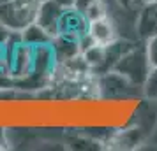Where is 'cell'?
<instances>
[{
  "mask_svg": "<svg viewBox=\"0 0 157 151\" xmlns=\"http://www.w3.org/2000/svg\"><path fill=\"white\" fill-rule=\"evenodd\" d=\"M43 0H7L0 4V27L7 32H21L36 21L39 4Z\"/></svg>",
  "mask_w": 157,
  "mask_h": 151,
  "instance_id": "1",
  "label": "cell"
},
{
  "mask_svg": "<svg viewBox=\"0 0 157 151\" xmlns=\"http://www.w3.org/2000/svg\"><path fill=\"white\" fill-rule=\"evenodd\" d=\"M150 62L148 56H147V51H145V46L143 48H136L132 46L129 51H125L118 62L113 65L111 70L122 74L129 83H132L134 86H143V83L147 79L150 72Z\"/></svg>",
  "mask_w": 157,
  "mask_h": 151,
  "instance_id": "2",
  "label": "cell"
},
{
  "mask_svg": "<svg viewBox=\"0 0 157 151\" xmlns=\"http://www.w3.org/2000/svg\"><path fill=\"white\" fill-rule=\"evenodd\" d=\"M65 5L58 0H43L39 4L36 14V23H39L51 37L58 35V28H60V20L64 14Z\"/></svg>",
  "mask_w": 157,
  "mask_h": 151,
  "instance_id": "3",
  "label": "cell"
},
{
  "mask_svg": "<svg viewBox=\"0 0 157 151\" xmlns=\"http://www.w3.org/2000/svg\"><path fill=\"white\" fill-rule=\"evenodd\" d=\"M86 32H88V20H86V16L81 11H78L74 5H65L62 20H60L58 34L74 37V39L79 41L83 35H86Z\"/></svg>",
  "mask_w": 157,
  "mask_h": 151,
  "instance_id": "4",
  "label": "cell"
},
{
  "mask_svg": "<svg viewBox=\"0 0 157 151\" xmlns=\"http://www.w3.org/2000/svg\"><path fill=\"white\" fill-rule=\"evenodd\" d=\"M86 35L92 39L94 44H99V46H108L113 41H117V28H115L113 21L109 20V16H102L97 20L88 21V32Z\"/></svg>",
  "mask_w": 157,
  "mask_h": 151,
  "instance_id": "5",
  "label": "cell"
},
{
  "mask_svg": "<svg viewBox=\"0 0 157 151\" xmlns=\"http://www.w3.org/2000/svg\"><path fill=\"white\" fill-rule=\"evenodd\" d=\"M136 32L141 39H148L157 34V2L141 4L136 18Z\"/></svg>",
  "mask_w": 157,
  "mask_h": 151,
  "instance_id": "6",
  "label": "cell"
},
{
  "mask_svg": "<svg viewBox=\"0 0 157 151\" xmlns=\"http://www.w3.org/2000/svg\"><path fill=\"white\" fill-rule=\"evenodd\" d=\"M20 37L25 44L29 46H39V44H48L53 41V37L46 32V30L39 25V23L32 21L30 25H27L25 28L20 32Z\"/></svg>",
  "mask_w": 157,
  "mask_h": 151,
  "instance_id": "7",
  "label": "cell"
},
{
  "mask_svg": "<svg viewBox=\"0 0 157 151\" xmlns=\"http://www.w3.org/2000/svg\"><path fill=\"white\" fill-rule=\"evenodd\" d=\"M71 5H74L78 11H81L86 16L88 21L97 20V18H102V16L108 14L102 0H72Z\"/></svg>",
  "mask_w": 157,
  "mask_h": 151,
  "instance_id": "8",
  "label": "cell"
},
{
  "mask_svg": "<svg viewBox=\"0 0 157 151\" xmlns=\"http://www.w3.org/2000/svg\"><path fill=\"white\" fill-rule=\"evenodd\" d=\"M143 95L152 102H157V67H152L143 83Z\"/></svg>",
  "mask_w": 157,
  "mask_h": 151,
  "instance_id": "9",
  "label": "cell"
},
{
  "mask_svg": "<svg viewBox=\"0 0 157 151\" xmlns=\"http://www.w3.org/2000/svg\"><path fill=\"white\" fill-rule=\"evenodd\" d=\"M145 51L148 56L150 67H157V34L145 39Z\"/></svg>",
  "mask_w": 157,
  "mask_h": 151,
  "instance_id": "10",
  "label": "cell"
},
{
  "mask_svg": "<svg viewBox=\"0 0 157 151\" xmlns=\"http://www.w3.org/2000/svg\"><path fill=\"white\" fill-rule=\"evenodd\" d=\"M115 2L124 9H132L136 4H140V0H115Z\"/></svg>",
  "mask_w": 157,
  "mask_h": 151,
  "instance_id": "11",
  "label": "cell"
},
{
  "mask_svg": "<svg viewBox=\"0 0 157 151\" xmlns=\"http://www.w3.org/2000/svg\"><path fill=\"white\" fill-rule=\"evenodd\" d=\"M157 0H140V5H141V4H155Z\"/></svg>",
  "mask_w": 157,
  "mask_h": 151,
  "instance_id": "12",
  "label": "cell"
}]
</instances>
